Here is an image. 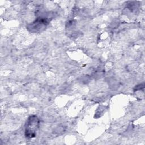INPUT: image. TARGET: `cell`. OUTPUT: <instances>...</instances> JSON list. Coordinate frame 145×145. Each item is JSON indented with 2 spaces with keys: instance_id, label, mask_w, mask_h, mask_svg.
<instances>
[{
  "instance_id": "6da1fadb",
  "label": "cell",
  "mask_w": 145,
  "mask_h": 145,
  "mask_svg": "<svg viewBox=\"0 0 145 145\" xmlns=\"http://www.w3.org/2000/svg\"><path fill=\"white\" fill-rule=\"evenodd\" d=\"M39 120L36 116H31L28 118L25 125V135L28 138L36 136V132L39 127Z\"/></svg>"
},
{
  "instance_id": "7a4b0ae2",
  "label": "cell",
  "mask_w": 145,
  "mask_h": 145,
  "mask_svg": "<svg viewBox=\"0 0 145 145\" xmlns=\"http://www.w3.org/2000/svg\"><path fill=\"white\" fill-rule=\"evenodd\" d=\"M48 24V18L45 16H40L36 18L31 23L29 24L27 28L29 31L32 32H37L43 31Z\"/></svg>"
}]
</instances>
